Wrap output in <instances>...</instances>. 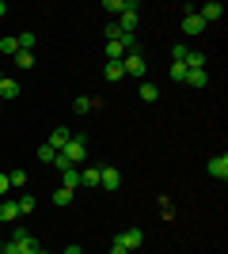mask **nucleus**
<instances>
[{
	"label": "nucleus",
	"mask_w": 228,
	"mask_h": 254,
	"mask_svg": "<svg viewBox=\"0 0 228 254\" xmlns=\"http://www.w3.org/2000/svg\"><path fill=\"white\" fill-rule=\"evenodd\" d=\"M221 15H225V4H217V0H209V4H202V8H198V19L206 23V27H209V23H217Z\"/></svg>",
	"instance_id": "0eeeda50"
},
{
	"label": "nucleus",
	"mask_w": 228,
	"mask_h": 254,
	"mask_svg": "<svg viewBox=\"0 0 228 254\" xmlns=\"http://www.w3.org/2000/svg\"><path fill=\"white\" fill-rule=\"evenodd\" d=\"M186 68H206V53H202V50H186Z\"/></svg>",
	"instance_id": "f3484780"
},
{
	"label": "nucleus",
	"mask_w": 228,
	"mask_h": 254,
	"mask_svg": "<svg viewBox=\"0 0 228 254\" xmlns=\"http://www.w3.org/2000/svg\"><path fill=\"white\" fill-rule=\"evenodd\" d=\"M15 220H19V205L4 201V205H0V224H15Z\"/></svg>",
	"instance_id": "4468645a"
},
{
	"label": "nucleus",
	"mask_w": 228,
	"mask_h": 254,
	"mask_svg": "<svg viewBox=\"0 0 228 254\" xmlns=\"http://www.w3.org/2000/svg\"><path fill=\"white\" fill-rule=\"evenodd\" d=\"M61 254H84V251H80V247L73 243V247H65V251H61Z\"/></svg>",
	"instance_id": "473e14b6"
},
{
	"label": "nucleus",
	"mask_w": 228,
	"mask_h": 254,
	"mask_svg": "<svg viewBox=\"0 0 228 254\" xmlns=\"http://www.w3.org/2000/svg\"><path fill=\"white\" fill-rule=\"evenodd\" d=\"M15 64H19V68H31V64H34V53L19 50V53H15Z\"/></svg>",
	"instance_id": "393cba45"
},
{
	"label": "nucleus",
	"mask_w": 228,
	"mask_h": 254,
	"mask_svg": "<svg viewBox=\"0 0 228 254\" xmlns=\"http://www.w3.org/2000/svg\"><path fill=\"white\" fill-rule=\"evenodd\" d=\"M15 205H19V216H27V212H34V197H31V193H23V197H19V201H15Z\"/></svg>",
	"instance_id": "b1692460"
},
{
	"label": "nucleus",
	"mask_w": 228,
	"mask_h": 254,
	"mask_svg": "<svg viewBox=\"0 0 228 254\" xmlns=\"http://www.w3.org/2000/svg\"><path fill=\"white\" fill-rule=\"evenodd\" d=\"M80 186H91V190H99V167L80 171Z\"/></svg>",
	"instance_id": "a211bd4d"
},
{
	"label": "nucleus",
	"mask_w": 228,
	"mask_h": 254,
	"mask_svg": "<svg viewBox=\"0 0 228 254\" xmlns=\"http://www.w3.org/2000/svg\"><path fill=\"white\" fill-rule=\"evenodd\" d=\"M183 84H190V87H206L209 84V72L206 68H186V80Z\"/></svg>",
	"instance_id": "9b49d317"
},
{
	"label": "nucleus",
	"mask_w": 228,
	"mask_h": 254,
	"mask_svg": "<svg viewBox=\"0 0 228 254\" xmlns=\"http://www.w3.org/2000/svg\"><path fill=\"white\" fill-rule=\"evenodd\" d=\"M99 103H103V99H87V95H80V99H73V110H76V114H87V110H95Z\"/></svg>",
	"instance_id": "2eb2a0df"
},
{
	"label": "nucleus",
	"mask_w": 228,
	"mask_h": 254,
	"mask_svg": "<svg viewBox=\"0 0 228 254\" xmlns=\"http://www.w3.org/2000/svg\"><path fill=\"white\" fill-rule=\"evenodd\" d=\"M171 80H179V84L186 80V64L183 61H171Z\"/></svg>",
	"instance_id": "bb28decb"
},
{
	"label": "nucleus",
	"mask_w": 228,
	"mask_h": 254,
	"mask_svg": "<svg viewBox=\"0 0 228 254\" xmlns=\"http://www.w3.org/2000/svg\"><path fill=\"white\" fill-rule=\"evenodd\" d=\"M0 114H4V103H0Z\"/></svg>",
	"instance_id": "f704fd0d"
},
{
	"label": "nucleus",
	"mask_w": 228,
	"mask_h": 254,
	"mask_svg": "<svg viewBox=\"0 0 228 254\" xmlns=\"http://www.w3.org/2000/svg\"><path fill=\"white\" fill-rule=\"evenodd\" d=\"M38 254H46V251H38Z\"/></svg>",
	"instance_id": "e433bc0d"
},
{
	"label": "nucleus",
	"mask_w": 228,
	"mask_h": 254,
	"mask_svg": "<svg viewBox=\"0 0 228 254\" xmlns=\"http://www.w3.org/2000/svg\"><path fill=\"white\" fill-rule=\"evenodd\" d=\"M99 186H103L107 193H114L122 186V171L118 167H99Z\"/></svg>",
	"instance_id": "39448f33"
},
{
	"label": "nucleus",
	"mask_w": 228,
	"mask_h": 254,
	"mask_svg": "<svg viewBox=\"0 0 228 254\" xmlns=\"http://www.w3.org/2000/svg\"><path fill=\"white\" fill-rule=\"evenodd\" d=\"M110 254H130V251H126L122 243H114V247H110Z\"/></svg>",
	"instance_id": "2f4dec72"
},
{
	"label": "nucleus",
	"mask_w": 228,
	"mask_h": 254,
	"mask_svg": "<svg viewBox=\"0 0 228 254\" xmlns=\"http://www.w3.org/2000/svg\"><path fill=\"white\" fill-rule=\"evenodd\" d=\"M11 190V182H8V175H0V193H8Z\"/></svg>",
	"instance_id": "7c9ffc66"
},
{
	"label": "nucleus",
	"mask_w": 228,
	"mask_h": 254,
	"mask_svg": "<svg viewBox=\"0 0 228 254\" xmlns=\"http://www.w3.org/2000/svg\"><path fill=\"white\" fill-rule=\"evenodd\" d=\"M61 186L76 193V186H80V167H65V171H61Z\"/></svg>",
	"instance_id": "f8f14e48"
},
{
	"label": "nucleus",
	"mask_w": 228,
	"mask_h": 254,
	"mask_svg": "<svg viewBox=\"0 0 228 254\" xmlns=\"http://www.w3.org/2000/svg\"><path fill=\"white\" fill-rule=\"evenodd\" d=\"M61 156H65L69 167H80L87 159V133H76V137H69V144L61 148Z\"/></svg>",
	"instance_id": "f257e3e1"
},
{
	"label": "nucleus",
	"mask_w": 228,
	"mask_h": 254,
	"mask_svg": "<svg viewBox=\"0 0 228 254\" xmlns=\"http://www.w3.org/2000/svg\"><path fill=\"white\" fill-rule=\"evenodd\" d=\"M206 171H209L217 182H225V179H228V156H225V152H221V156H213V159L206 163Z\"/></svg>",
	"instance_id": "1a4fd4ad"
},
{
	"label": "nucleus",
	"mask_w": 228,
	"mask_h": 254,
	"mask_svg": "<svg viewBox=\"0 0 228 254\" xmlns=\"http://www.w3.org/2000/svg\"><path fill=\"white\" fill-rule=\"evenodd\" d=\"M186 50H190L186 42H175L171 46V61H186Z\"/></svg>",
	"instance_id": "a878e982"
},
{
	"label": "nucleus",
	"mask_w": 228,
	"mask_h": 254,
	"mask_svg": "<svg viewBox=\"0 0 228 254\" xmlns=\"http://www.w3.org/2000/svg\"><path fill=\"white\" fill-rule=\"evenodd\" d=\"M0 254H19V243H11V239H4V247H0Z\"/></svg>",
	"instance_id": "c756f323"
},
{
	"label": "nucleus",
	"mask_w": 228,
	"mask_h": 254,
	"mask_svg": "<svg viewBox=\"0 0 228 254\" xmlns=\"http://www.w3.org/2000/svg\"><path fill=\"white\" fill-rule=\"evenodd\" d=\"M202 31H206V23L198 19V11H194V8H186V15H183V34H186V38H198Z\"/></svg>",
	"instance_id": "423d86ee"
},
{
	"label": "nucleus",
	"mask_w": 228,
	"mask_h": 254,
	"mask_svg": "<svg viewBox=\"0 0 228 254\" xmlns=\"http://www.w3.org/2000/svg\"><path fill=\"white\" fill-rule=\"evenodd\" d=\"M103 11H118L122 15V11H126V0H103Z\"/></svg>",
	"instance_id": "c85d7f7f"
},
{
	"label": "nucleus",
	"mask_w": 228,
	"mask_h": 254,
	"mask_svg": "<svg viewBox=\"0 0 228 254\" xmlns=\"http://www.w3.org/2000/svg\"><path fill=\"white\" fill-rule=\"evenodd\" d=\"M15 42H19V50H27V53H34V46H38V38H34L31 31H23L19 38H15Z\"/></svg>",
	"instance_id": "6ab92c4d"
},
{
	"label": "nucleus",
	"mask_w": 228,
	"mask_h": 254,
	"mask_svg": "<svg viewBox=\"0 0 228 254\" xmlns=\"http://www.w3.org/2000/svg\"><path fill=\"white\" fill-rule=\"evenodd\" d=\"M38 159H42V163H54V159H57V152L50 148V144H38Z\"/></svg>",
	"instance_id": "cd10ccee"
},
{
	"label": "nucleus",
	"mask_w": 228,
	"mask_h": 254,
	"mask_svg": "<svg viewBox=\"0 0 228 254\" xmlns=\"http://www.w3.org/2000/svg\"><path fill=\"white\" fill-rule=\"evenodd\" d=\"M122 72L133 76V80H145V72H149V61H145L137 50H130L126 57H122Z\"/></svg>",
	"instance_id": "f03ea898"
},
{
	"label": "nucleus",
	"mask_w": 228,
	"mask_h": 254,
	"mask_svg": "<svg viewBox=\"0 0 228 254\" xmlns=\"http://www.w3.org/2000/svg\"><path fill=\"white\" fill-rule=\"evenodd\" d=\"M141 99L145 103H156V99H160V87L156 84H141Z\"/></svg>",
	"instance_id": "4be33fe9"
},
{
	"label": "nucleus",
	"mask_w": 228,
	"mask_h": 254,
	"mask_svg": "<svg viewBox=\"0 0 228 254\" xmlns=\"http://www.w3.org/2000/svg\"><path fill=\"white\" fill-rule=\"evenodd\" d=\"M69 201H73V190H65V186H57V190H54V205H61V209H65Z\"/></svg>",
	"instance_id": "412c9836"
},
{
	"label": "nucleus",
	"mask_w": 228,
	"mask_h": 254,
	"mask_svg": "<svg viewBox=\"0 0 228 254\" xmlns=\"http://www.w3.org/2000/svg\"><path fill=\"white\" fill-rule=\"evenodd\" d=\"M0 53H4V57H15V53H19V42H15V38H0Z\"/></svg>",
	"instance_id": "aec40b11"
},
{
	"label": "nucleus",
	"mask_w": 228,
	"mask_h": 254,
	"mask_svg": "<svg viewBox=\"0 0 228 254\" xmlns=\"http://www.w3.org/2000/svg\"><path fill=\"white\" fill-rule=\"evenodd\" d=\"M0 15H8V4H4V0H0Z\"/></svg>",
	"instance_id": "72a5a7b5"
},
{
	"label": "nucleus",
	"mask_w": 228,
	"mask_h": 254,
	"mask_svg": "<svg viewBox=\"0 0 228 254\" xmlns=\"http://www.w3.org/2000/svg\"><path fill=\"white\" fill-rule=\"evenodd\" d=\"M114 243H122L126 251H137V247L145 243V232H141V228H126V232H122L118 239H114Z\"/></svg>",
	"instance_id": "6e6552de"
},
{
	"label": "nucleus",
	"mask_w": 228,
	"mask_h": 254,
	"mask_svg": "<svg viewBox=\"0 0 228 254\" xmlns=\"http://www.w3.org/2000/svg\"><path fill=\"white\" fill-rule=\"evenodd\" d=\"M11 99H19V84L15 80H0V103H11Z\"/></svg>",
	"instance_id": "ddd939ff"
},
{
	"label": "nucleus",
	"mask_w": 228,
	"mask_h": 254,
	"mask_svg": "<svg viewBox=\"0 0 228 254\" xmlns=\"http://www.w3.org/2000/svg\"><path fill=\"white\" fill-rule=\"evenodd\" d=\"M130 50H137V42H133V34H118L114 42H107V61H122Z\"/></svg>",
	"instance_id": "7ed1b4c3"
},
{
	"label": "nucleus",
	"mask_w": 228,
	"mask_h": 254,
	"mask_svg": "<svg viewBox=\"0 0 228 254\" xmlns=\"http://www.w3.org/2000/svg\"><path fill=\"white\" fill-rule=\"evenodd\" d=\"M137 19H141V15H137V4L126 0V11L118 15V31L122 34H133V31H137Z\"/></svg>",
	"instance_id": "20e7f679"
},
{
	"label": "nucleus",
	"mask_w": 228,
	"mask_h": 254,
	"mask_svg": "<svg viewBox=\"0 0 228 254\" xmlns=\"http://www.w3.org/2000/svg\"><path fill=\"white\" fill-rule=\"evenodd\" d=\"M0 247H4V239H0Z\"/></svg>",
	"instance_id": "c9c22d12"
},
{
	"label": "nucleus",
	"mask_w": 228,
	"mask_h": 254,
	"mask_svg": "<svg viewBox=\"0 0 228 254\" xmlns=\"http://www.w3.org/2000/svg\"><path fill=\"white\" fill-rule=\"evenodd\" d=\"M103 76H107L110 84H118L122 76H126V72H122V61H107V64H103Z\"/></svg>",
	"instance_id": "dca6fc26"
},
{
	"label": "nucleus",
	"mask_w": 228,
	"mask_h": 254,
	"mask_svg": "<svg viewBox=\"0 0 228 254\" xmlns=\"http://www.w3.org/2000/svg\"><path fill=\"white\" fill-rule=\"evenodd\" d=\"M69 137H73V133H69L65 126H57L54 133H50V140H46V144H50V148H54V152H61V148H65V144H69Z\"/></svg>",
	"instance_id": "9d476101"
},
{
	"label": "nucleus",
	"mask_w": 228,
	"mask_h": 254,
	"mask_svg": "<svg viewBox=\"0 0 228 254\" xmlns=\"http://www.w3.org/2000/svg\"><path fill=\"white\" fill-rule=\"evenodd\" d=\"M8 182L15 186V190H19V186H27V171H19V167H15V171H8Z\"/></svg>",
	"instance_id": "5701e85b"
}]
</instances>
